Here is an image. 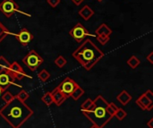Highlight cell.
Segmentation results:
<instances>
[{
	"label": "cell",
	"instance_id": "484cf974",
	"mask_svg": "<svg viewBox=\"0 0 153 128\" xmlns=\"http://www.w3.org/2000/svg\"><path fill=\"white\" fill-rule=\"evenodd\" d=\"M15 97H16L18 100H20L21 101L25 102V100H27L29 99L30 95H29V93H28L25 90H22L21 92H19L17 93V95H16Z\"/></svg>",
	"mask_w": 153,
	"mask_h": 128
},
{
	"label": "cell",
	"instance_id": "7402d4cb",
	"mask_svg": "<svg viewBox=\"0 0 153 128\" xmlns=\"http://www.w3.org/2000/svg\"><path fill=\"white\" fill-rule=\"evenodd\" d=\"M54 63H55V65H56L58 68H63V67L67 64V61H66V59H65L63 56H58V57L55 59Z\"/></svg>",
	"mask_w": 153,
	"mask_h": 128
},
{
	"label": "cell",
	"instance_id": "30bf717a",
	"mask_svg": "<svg viewBox=\"0 0 153 128\" xmlns=\"http://www.w3.org/2000/svg\"><path fill=\"white\" fill-rule=\"evenodd\" d=\"M15 38L22 46H27L33 39V35L26 28H23L15 34Z\"/></svg>",
	"mask_w": 153,
	"mask_h": 128
},
{
	"label": "cell",
	"instance_id": "277c9868",
	"mask_svg": "<svg viewBox=\"0 0 153 128\" xmlns=\"http://www.w3.org/2000/svg\"><path fill=\"white\" fill-rule=\"evenodd\" d=\"M43 58L35 51L30 50L23 58L22 63L30 70V71H36L43 63Z\"/></svg>",
	"mask_w": 153,
	"mask_h": 128
},
{
	"label": "cell",
	"instance_id": "9a60e30c",
	"mask_svg": "<svg viewBox=\"0 0 153 128\" xmlns=\"http://www.w3.org/2000/svg\"><path fill=\"white\" fill-rule=\"evenodd\" d=\"M112 30L106 24V23H102L100 24L97 29H96V34L97 36L99 35H105V36H110L112 34Z\"/></svg>",
	"mask_w": 153,
	"mask_h": 128
},
{
	"label": "cell",
	"instance_id": "7c38bea8",
	"mask_svg": "<svg viewBox=\"0 0 153 128\" xmlns=\"http://www.w3.org/2000/svg\"><path fill=\"white\" fill-rule=\"evenodd\" d=\"M51 94H52V97H53V102L56 106H61L67 99L57 88L54 89L53 92H51Z\"/></svg>",
	"mask_w": 153,
	"mask_h": 128
},
{
	"label": "cell",
	"instance_id": "5b68a950",
	"mask_svg": "<svg viewBox=\"0 0 153 128\" xmlns=\"http://www.w3.org/2000/svg\"><path fill=\"white\" fill-rule=\"evenodd\" d=\"M136 105L143 110L151 111L153 107V94L151 90L146 91L135 101Z\"/></svg>",
	"mask_w": 153,
	"mask_h": 128
},
{
	"label": "cell",
	"instance_id": "f546056e",
	"mask_svg": "<svg viewBox=\"0 0 153 128\" xmlns=\"http://www.w3.org/2000/svg\"><path fill=\"white\" fill-rule=\"evenodd\" d=\"M146 59L149 61V63H150L151 65H153V52H151V53L147 56Z\"/></svg>",
	"mask_w": 153,
	"mask_h": 128
},
{
	"label": "cell",
	"instance_id": "e0dca14e",
	"mask_svg": "<svg viewBox=\"0 0 153 128\" xmlns=\"http://www.w3.org/2000/svg\"><path fill=\"white\" fill-rule=\"evenodd\" d=\"M126 63H127V65H128L132 69H135V68H137V67L140 65L141 61H140V59H139L137 57L132 56V57H129V59L127 60Z\"/></svg>",
	"mask_w": 153,
	"mask_h": 128
},
{
	"label": "cell",
	"instance_id": "1f68e13d",
	"mask_svg": "<svg viewBox=\"0 0 153 128\" xmlns=\"http://www.w3.org/2000/svg\"><path fill=\"white\" fill-rule=\"evenodd\" d=\"M152 123H153V118H151V119H150V121L147 123V127H149L150 128H153Z\"/></svg>",
	"mask_w": 153,
	"mask_h": 128
},
{
	"label": "cell",
	"instance_id": "603a6c76",
	"mask_svg": "<svg viewBox=\"0 0 153 128\" xmlns=\"http://www.w3.org/2000/svg\"><path fill=\"white\" fill-rule=\"evenodd\" d=\"M126 116H127L126 111H125L123 109H119V108L117 109V110L116 111V113L114 115V117L119 121H122L123 119H125L126 118Z\"/></svg>",
	"mask_w": 153,
	"mask_h": 128
},
{
	"label": "cell",
	"instance_id": "cb8c5ba5",
	"mask_svg": "<svg viewBox=\"0 0 153 128\" xmlns=\"http://www.w3.org/2000/svg\"><path fill=\"white\" fill-rule=\"evenodd\" d=\"M8 34H9L8 29L0 22V43H1V41H3L5 39V37Z\"/></svg>",
	"mask_w": 153,
	"mask_h": 128
},
{
	"label": "cell",
	"instance_id": "e575fe53",
	"mask_svg": "<svg viewBox=\"0 0 153 128\" xmlns=\"http://www.w3.org/2000/svg\"><path fill=\"white\" fill-rule=\"evenodd\" d=\"M97 1H98V2H102L103 0H97Z\"/></svg>",
	"mask_w": 153,
	"mask_h": 128
},
{
	"label": "cell",
	"instance_id": "8fae6325",
	"mask_svg": "<svg viewBox=\"0 0 153 128\" xmlns=\"http://www.w3.org/2000/svg\"><path fill=\"white\" fill-rule=\"evenodd\" d=\"M14 81H15L14 77L8 72V70L0 73V86L4 90L12 86Z\"/></svg>",
	"mask_w": 153,
	"mask_h": 128
},
{
	"label": "cell",
	"instance_id": "836d02e7",
	"mask_svg": "<svg viewBox=\"0 0 153 128\" xmlns=\"http://www.w3.org/2000/svg\"><path fill=\"white\" fill-rule=\"evenodd\" d=\"M90 128H100V127H96L95 125H92V126H91V127H90Z\"/></svg>",
	"mask_w": 153,
	"mask_h": 128
},
{
	"label": "cell",
	"instance_id": "d6986e66",
	"mask_svg": "<svg viewBox=\"0 0 153 128\" xmlns=\"http://www.w3.org/2000/svg\"><path fill=\"white\" fill-rule=\"evenodd\" d=\"M10 66V62L3 56L0 57V73L4 71H7Z\"/></svg>",
	"mask_w": 153,
	"mask_h": 128
},
{
	"label": "cell",
	"instance_id": "4fadbf2b",
	"mask_svg": "<svg viewBox=\"0 0 153 128\" xmlns=\"http://www.w3.org/2000/svg\"><path fill=\"white\" fill-rule=\"evenodd\" d=\"M93 14H94V11L89 5H84L79 11V15L85 21L90 20L93 16Z\"/></svg>",
	"mask_w": 153,
	"mask_h": 128
},
{
	"label": "cell",
	"instance_id": "5bb4252c",
	"mask_svg": "<svg viewBox=\"0 0 153 128\" xmlns=\"http://www.w3.org/2000/svg\"><path fill=\"white\" fill-rule=\"evenodd\" d=\"M117 100L124 106L127 105L131 100H132V96L128 93L127 91H122L117 96Z\"/></svg>",
	"mask_w": 153,
	"mask_h": 128
},
{
	"label": "cell",
	"instance_id": "ac0fdd59",
	"mask_svg": "<svg viewBox=\"0 0 153 128\" xmlns=\"http://www.w3.org/2000/svg\"><path fill=\"white\" fill-rule=\"evenodd\" d=\"M41 100L42 102L46 105V106H50L52 105L54 102H53V97H52V94L51 92H46L42 97H41Z\"/></svg>",
	"mask_w": 153,
	"mask_h": 128
},
{
	"label": "cell",
	"instance_id": "6da1fadb",
	"mask_svg": "<svg viewBox=\"0 0 153 128\" xmlns=\"http://www.w3.org/2000/svg\"><path fill=\"white\" fill-rule=\"evenodd\" d=\"M32 115V109L16 97L0 109V116L13 128H20Z\"/></svg>",
	"mask_w": 153,
	"mask_h": 128
},
{
	"label": "cell",
	"instance_id": "ffe728a7",
	"mask_svg": "<svg viewBox=\"0 0 153 128\" xmlns=\"http://www.w3.org/2000/svg\"><path fill=\"white\" fill-rule=\"evenodd\" d=\"M83 94H84V90L82 89L80 86H78V87L74 91V92L72 93L71 97H72L74 100H78Z\"/></svg>",
	"mask_w": 153,
	"mask_h": 128
},
{
	"label": "cell",
	"instance_id": "8992f818",
	"mask_svg": "<svg viewBox=\"0 0 153 128\" xmlns=\"http://www.w3.org/2000/svg\"><path fill=\"white\" fill-rule=\"evenodd\" d=\"M79 86V84L74 82L73 79H71L70 77H66L56 88L66 97L69 98L71 97L72 93L74 92V91Z\"/></svg>",
	"mask_w": 153,
	"mask_h": 128
},
{
	"label": "cell",
	"instance_id": "f1b7e54d",
	"mask_svg": "<svg viewBox=\"0 0 153 128\" xmlns=\"http://www.w3.org/2000/svg\"><path fill=\"white\" fill-rule=\"evenodd\" d=\"M47 2L52 8H55L61 3V0H47Z\"/></svg>",
	"mask_w": 153,
	"mask_h": 128
},
{
	"label": "cell",
	"instance_id": "83f0119b",
	"mask_svg": "<svg viewBox=\"0 0 153 128\" xmlns=\"http://www.w3.org/2000/svg\"><path fill=\"white\" fill-rule=\"evenodd\" d=\"M109 39H110L109 36H105V35H99V36H97V40L101 45H106L108 42Z\"/></svg>",
	"mask_w": 153,
	"mask_h": 128
},
{
	"label": "cell",
	"instance_id": "d4e9b609",
	"mask_svg": "<svg viewBox=\"0 0 153 128\" xmlns=\"http://www.w3.org/2000/svg\"><path fill=\"white\" fill-rule=\"evenodd\" d=\"M1 96H2V100L4 101V103L9 102L10 100H12L15 97V96H14L11 92H9V91H4Z\"/></svg>",
	"mask_w": 153,
	"mask_h": 128
},
{
	"label": "cell",
	"instance_id": "ba28073f",
	"mask_svg": "<svg viewBox=\"0 0 153 128\" xmlns=\"http://www.w3.org/2000/svg\"><path fill=\"white\" fill-rule=\"evenodd\" d=\"M69 34L78 43H82V41L87 36H91V34L88 32L87 29L82 23H77L76 25H74V27H73L72 30L69 31Z\"/></svg>",
	"mask_w": 153,
	"mask_h": 128
},
{
	"label": "cell",
	"instance_id": "7a4b0ae2",
	"mask_svg": "<svg viewBox=\"0 0 153 128\" xmlns=\"http://www.w3.org/2000/svg\"><path fill=\"white\" fill-rule=\"evenodd\" d=\"M72 56L82 67L91 70L104 57V53L91 39H86Z\"/></svg>",
	"mask_w": 153,
	"mask_h": 128
},
{
	"label": "cell",
	"instance_id": "2e32d148",
	"mask_svg": "<svg viewBox=\"0 0 153 128\" xmlns=\"http://www.w3.org/2000/svg\"><path fill=\"white\" fill-rule=\"evenodd\" d=\"M93 108V100L91 99H87L84 100V102L81 105V111L82 113L84 112H88L90 110H91Z\"/></svg>",
	"mask_w": 153,
	"mask_h": 128
},
{
	"label": "cell",
	"instance_id": "44dd1931",
	"mask_svg": "<svg viewBox=\"0 0 153 128\" xmlns=\"http://www.w3.org/2000/svg\"><path fill=\"white\" fill-rule=\"evenodd\" d=\"M38 77L42 83H46L50 78V74L46 69H43L38 74Z\"/></svg>",
	"mask_w": 153,
	"mask_h": 128
},
{
	"label": "cell",
	"instance_id": "d6a6232c",
	"mask_svg": "<svg viewBox=\"0 0 153 128\" xmlns=\"http://www.w3.org/2000/svg\"><path fill=\"white\" fill-rule=\"evenodd\" d=\"M4 91H5V90H4V88H2V87L0 86V96H1L2 94H3V92H4Z\"/></svg>",
	"mask_w": 153,
	"mask_h": 128
},
{
	"label": "cell",
	"instance_id": "3957f363",
	"mask_svg": "<svg viewBox=\"0 0 153 128\" xmlns=\"http://www.w3.org/2000/svg\"><path fill=\"white\" fill-rule=\"evenodd\" d=\"M108 102L101 96L99 95L93 100V108L88 112H84L83 115L96 127L103 128L112 118L113 117L107 111V107Z\"/></svg>",
	"mask_w": 153,
	"mask_h": 128
},
{
	"label": "cell",
	"instance_id": "9c48e42d",
	"mask_svg": "<svg viewBox=\"0 0 153 128\" xmlns=\"http://www.w3.org/2000/svg\"><path fill=\"white\" fill-rule=\"evenodd\" d=\"M8 72L14 77L15 80H18V81H21L24 77L27 76L26 73L24 72V70L22 69L21 65L17 62H13L12 64H10Z\"/></svg>",
	"mask_w": 153,
	"mask_h": 128
},
{
	"label": "cell",
	"instance_id": "52a82bcc",
	"mask_svg": "<svg viewBox=\"0 0 153 128\" xmlns=\"http://www.w3.org/2000/svg\"><path fill=\"white\" fill-rule=\"evenodd\" d=\"M19 4L14 0H3L0 3V12L6 17H11L14 13L19 12Z\"/></svg>",
	"mask_w": 153,
	"mask_h": 128
},
{
	"label": "cell",
	"instance_id": "4dcf8cb0",
	"mask_svg": "<svg viewBox=\"0 0 153 128\" xmlns=\"http://www.w3.org/2000/svg\"><path fill=\"white\" fill-rule=\"evenodd\" d=\"M84 0H72V2L74 4H76V5H79V4H81L82 2H83Z\"/></svg>",
	"mask_w": 153,
	"mask_h": 128
},
{
	"label": "cell",
	"instance_id": "4316f807",
	"mask_svg": "<svg viewBox=\"0 0 153 128\" xmlns=\"http://www.w3.org/2000/svg\"><path fill=\"white\" fill-rule=\"evenodd\" d=\"M117 109H118V108L116 106V104L113 103V102H111V103H108V107H107V111L108 112L109 115H111V116L114 118V115H115L116 111L117 110Z\"/></svg>",
	"mask_w": 153,
	"mask_h": 128
}]
</instances>
